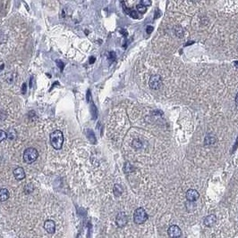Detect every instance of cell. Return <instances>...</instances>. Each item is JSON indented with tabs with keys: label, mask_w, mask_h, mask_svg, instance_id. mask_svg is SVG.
Returning <instances> with one entry per match:
<instances>
[{
	"label": "cell",
	"mask_w": 238,
	"mask_h": 238,
	"mask_svg": "<svg viewBox=\"0 0 238 238\" xmlns=\"http://www.w3.org/2000/svg\"><path fill=\"white\" fill-rule=\"evenodd\" d=\"M50 139V144L51 145L56 149V150H60L63 146L64 144V135L62 131L56 130L52 132L49 136Z\"/></svg>",
	"instance_id": "6da1fadb"
},
{
	"label": "cell",
	"mask_w": 238,
	"mask_h": 238,
	"mask_svg": "<svg viewBox=\"0 0 238 238\" xmlns=\"http://www.w3.org/2000/svg\"><path fill=\"white\" fill-rule=\"evenodd\" d=\"M38 157H39V153L33 147H29L24 151V161L28 164L34 162Z\"/></svg>",
	"instance_id": "7a4b0ae2"
},
{
	"label": "cell",
	"mask_w": 238,
	"mask_h": 238,
	"mask_svg": "<svg viewBox=\"0 0 238 238\" xmlns=\"http://www.w3.org/2000/svg\"><path fill=\"white\" fill-rule=\"evenodd\" d=\"M148 218H149L148 214H147V212L145 211V210L143 208H138V209L135 210L134 214H133V221H134V223H136L138 225L143 224L145 221H147Z\"/></svg>",
	"instance_id": "3957f363"
},
{
	"label": "cell",
	"mask_w": 238,
	"mask_h": 238,
	"mask_svg": "<svg viewBox=\"0 0 238 238\" xmlns=\"http://www.w3.org/2000/svg\"><path fill=\"white\" fill-rule=\"evenodd\" d=\"M163 85V80H162V78L160 75L158 74H154L152 75L151 78H150V80H149V86L151 89L153 90H158L161 88Z\"/></svg>",
	"instance_id": "277c9868"
},
{
	"label": "cell",
	"mask_w": 238,
	"mask_h": 238,
	"mask_svg": "<svg viewBox=\"0 0 238 238\" xmlns=\"http://www.w3.org/2000/svg\"><path fill=\"white\" fill-rule=\"evenodd\" d=\"M167 234H168L170 238L181 237L182 231H181V229L178 226L173 225V226H169V228L167 229Z\"/></svg>",
	"instance_id": "5b68a950"
},
{
	"label": "cell",
	"mask_w": 238,
	"mask_h": 238,
	"mask_svg": "<svg viewBox=\"0 0 238 238\" xmlns=\"http://www.w3.org/2000/svg\"><path fill=\"white\" fill-rule=\"evenodd\" d=\"M127 222H128V218L125 212H120L117 214V218H116V223H117V226L118 227L125 226Z\"/></svg>",
	"instance_id": "8992f818"
},
{
	"label": "cell",
	"mask_w": 238,
	"mask_h": 238,
	"mask_svg": "<svg viewBox=\"0 0 238 238\" xmlns=\"http://www.w3.org/2000/svg\"><path fill=\"white\" fill-rule=\"evenodd\" d=\"M185 197H186L188 202H194L199 199L200 194L198 193V191L195 190V189H189V190H187L186 194H185Z\"/></svg>",
	"instance_id": "52a82bcc"
},
{
	"label": "cell",
	"mask_w": 238,
	"mask_h": 238,
	"mask_svg": "<svg viewBox=\"0 0 238 238\" xmlns=\"http://www.w3.org/2000/svg\"><path fill=\"white\" fill-rule=\"evenodd\" d=\"M216 222H217V217L214 214L208 215L207 217L204 218V220H203L204 225L206 226H209V227L214 226Z\"/></svg>",
	"instance_id": "ba28073f"
},
{
	"label": "cell",
	"mask_w": 238,
	"mask_h": 238,
	"mask_svg": "<svg viewBox=\"0 0 238 238\" xmlns=\"http://www.w3.org/2000/svg\"><path fill=\"white\" fill-rule=\"evenodd\" d=\"M44 228L49 234H54L56 231V224L53 220H47L44 223Z\"/></svg>",
	"instance_id": "9c48e42d"
},
{
	"label": "cell",
	"mask_w": 238,
	"mask_h": 238,
	"mask_svg": "<svg viewBox=\"0 0 238 238\" xmlns=\"http://www.w3.org/2000/svg\"><path fill=\"white\" fill-rule=\"evenodd\" d=\"M13 176L17 180H23L25 178V172L24 169L21 167H18L16 169H14L13 170Z\"/></svg>",
	"instance_id": "30bf717a"
},
{
	"label": "cell",
	"mask_w": 238,
	"mask_h": 238,
	"mask_svg": "<svg viewBox=\"0 0 238 238\" xmlns=\"http://www.w3.org/2000/svg\"><path fill=\"white\" fill-rule=\"evenodd\" d=\"M9 198V191L6 188L0 189V202H6Z\"/></svg>",
	"instance_id": "8fae6325"
},
{
	"label": "cell",
	"mask_w": 238,
	"mask_h": 238,
	"mask_svg": "<svg viewBox=\"0 0 238 238\" xmlns=\"http://www.w3.org/2000/svg\"><path fill=\"white\" fill-rule=\"evenodd\" d=\"M216 142H217L216 137H215L214 136H211V135H207L206 137H205V140H204V144H205L206 145L214 144Z\"/></svg>",
	"instance_id": "7c38bea8"
},
{
	"label": "cell",
	"mask_w": 238,
	"mask_h": 238,
	"mask_svg": "<svg viewBox=\"0 0 238 238\" xmlns=\"http://www.w3.org/2000/svg\"><path fill=\"white\" fill-rule=\"evenodd\" d=\"M113 192H114V194H115L116 196H120V195H122V194H123V187H122L120 185H118V184H116V185L114 186Z\"/></svg>",
	"instance_id": "4fadbf2b"
},
{
	"label": "cell",
	"mask_w": 238,
	"mask_h": 238,
	"mask_svg": "<svg viewBox=\"0 0 238 238\" xmlns=\"http://www.w3.org/2000/svg\"><path fill=\"white\" fill-rule=\"evenodd\" d=\"M16 136H17V134H16V131L15 130H13V129H9L8 131H7V138L9 139V140H14L15 138H16Z\"/></svg>",
	"instance_id": "5bb4252c"
},
{
	"label": "cell",
	"mask_w": 238,
	"mask_h": 238,
	"mask_svg": "<svg viewBox=\"0 0 238 238\" xmlns=\"http://www.w3.org/2000/svg\"><path fill=\"white\" fill-rule=\"evenodd\" d=\"M132 146L135 149H141L143 147V143L140 139H133L132 142Z\"/></svg>",
	"instance_id": "9a60e30c"
},
{
	"label": "cell",
	"mask_w": 238,
	"mask_h": 238,
	"mask_svg": "<svg viewBox=\"0 0 238 238\" xmlns=\"http://www.w3.org/2000/svg\"><path fill=\"white\" fill-rule=\"evenodd\" d=\"M175 31H176L177 36L179 37H183L184 35V30L181 26H177L176 29H175Z\"/></svg>",
	"instance_id": "2e32d148"
},
{
	"label": "cell",
	"mask_w": 238,
	"mask_h": 238,
	"mask_svg": "<svg viewBox=\"0 0 238 238\" xmlns=\"http://www.w3.org/2000/svg\"><path fill=\"white\" fill-rule=\"evenodd\" d=\"M124 170H125V173H130V172H132L134 170V168L129 162H126L125 164V167H124Z\"/></svg>",
	"instance_id": "e0dca14e"
},
{
	"label": "cell",
	"mask_w": 238,
	"mask_h": 238,
	"mask_svg": "<svg viewBox=\"0 0 238 238\" xmlns=\"http://www.w3.org/2000/svg\"><path fill=\"white\" fill-rule=\"evenodd\" d=\"M33 189H34V187L32 184H27L24 187V192H25V194H31V193H32Z\"/></svg>",
	"instance_id": "ac0fdd59"
},
{
	"label": "cell",
	"mask_w": 238,
	"mask_h": 238,
	"mask_svg": "<svg viewBox=\"0 0 238 238\" xmlns=\"http://www.w3.org/2000/svg\"><path fill=\"white\" fill-rule=\"evenodd\" d=\"M136 9H137V11L140 12V13H144V12L147 11V7H145L144 5H141V4H139V5H136Z\"/></svg>",
	"instance_id": "d6986e66"
},
{
	"label": "cell",
	"mask_w": 238,
	"mask_h": 238,
	"mask_svg": "<svg viewBox=\"0 0 238 238\" xmlns=\"http://www.w3.org/2000/svg\"><path fill=\"white\" fill-rule=\"evenodd\" d=\"M6 138H7V133L6 131L0 130V143L3 142L4 140H6Z\"/></svg>",
	"instance_id": "ffe728a7"
},
{
	"label": "cell",
	"mask_w": 238,
	"mask_h": 238,
	"mask_svg": "<svg viewBox=\"0 0 238 238\" xmlns=\"http://www.w3.org/2000/svg\"><path fill=\"white\" fill-rule=\"evenodd\" d=\"M140 4L144 5L145 7H147V6H149V5H151V1H149V0H142Z\"/></svg>",
	"instance_id": "44dd1931"
},
{
	"label": "cell",
	"mask_w": 238,
	"mask_h": 238,
	"mask_svg": "<svg viewBox=\"0 0 238 238\" xmlns=\"http://www.w3.org/2000/svg\"><path fill=\"white\" fill-rule=\"evenodd\" d=\"M129 15L132 17V18H134V19H138L139 18V16H138V12H135V11H131V12H129Z\"/></svg>",
	"instance_id": "7402d4cb"
},
{
	"label": "cell",
	"mask_w": 238,
	"mask_h": 238,
	"mask_svg": "<svg viewBox=\"0 0 238 238\" xmlns=\"http://www.w3.org/2000/svg\"><path fill=\"white\" fill-rule=\"evenodd\" d=\"M153 30V27L152 26H147V29H146V32L148 34H151Z\"/></svg>",
	"instance_id": "603a6c76"
},
{
	"label": "cell",
	"mask_w": 238,
	"mask_h": 238,
	"mask_svg": "<svg viewBox=\"0 0 238 238\" xmlns=\"http://www.w3.org/2000/svg\"><path fill=\"white\" fill-rule=\"evenodd\" d=\"M110 55H111V56L109 57V59H111V61H115V59H116V55H115V53H114V52H110Z\"/></svg>",
	"instance_id": "cb8c5ba5"
},
{
	"label": "cell",
	"mask_w": 238,
	"mask_h": 238,
	"mask_svg": "<svg viewBox=\"0 0 238 238\" xmlns=\"http://www.w3.org/2000/svg\"><path fill=\"white\" fill-rule=\"evenodd\" d=\"M57 63H59V64H58V65L60 66V69H61V71H62V70H63V65H62L63 62H62L61 61H59V60H58V61H57Z\"/></svg>",
	"instance_id": "d4e9b609"
},
{
	"label": "cell",
	"mask_w": 238,
	"mask_h": 238,
	"mask_svg": "<svg viewBox=\"0 0 238 238\" xmlns=\"http://www.w3.org/2000/svg\"><path fill=\"white\" fill-rule=\"evenodd\" d=\"M25 92H26V84L24 83V85H23V93L25 94Z\"/></svg>",
	"instance_id": "484cf974"
},
{
	"label": "cell",
	"mask_w": 238,
	"mask_h": 238,
	"mask_svg": "<svg viewBox=\"0 0 238 238\" xmlns=\"http://www.w3.org/2000/svg\"><path fill=\"white\" fill-rule=\"evenodd\" d=\"M236 107L238 108V93L237 95H236Z\"/></svg>",
	"instance_id": "4316f807"
},
{
	"label": "cell",
	"mask_w": 238,
	"mask_h": 238,
	"mask_svg": "<svg viewBox=\"0 0 238 238\" xmlns=\"http://www.w3.org/2000/svg\"><path fill=\"white\" fill-rule=\"evenodd\" d=\"M95 62V58H94L93 56H92V57H91V59H90V62H91V63H92V62Z\"/></svg>",
	"instance_id": "83f0119b"
},
{
	"label": "cell",
	"mask_w": 238,
	"mask_h": 238,
	"mask_svg": "<svg viewBox=\"0 0 238 238\" xmlns=\"http://www.w3.org/2000/svg\"><path fill=\"white\" fill-rule=\"evenodd\" d=\"M235 65L238 68V62H235Z\"/></svg>",
	"instance_id": "f1b7e54d"
},
{
	"label": "cell",
	"mask_w": 238,
	"mask_h": 238,
	"mask_svg": "<svg viewBox=\"0 0 238 238\" xmlns=\"http://www.w3.org/2000/svg\"><path fill=\"white\" fill-rule=\"evenodd\" d=\"M177 238H181V237H177Z\"/></svg>",
	"instance_id": "f546056e"
}]
</instances>
